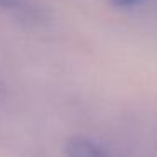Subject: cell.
Returning <instances> with one entry per match:
<instances>
[{"mask_svg":"<svg viewBox=\"0 0 157 157\" xmlns=\"http://www.w3.org/2000/svg\"><path fill=\"white\" fill-rule=\"evenodd\" d=\"M0 9L25 24H42L46 21V10L34 0H0Z\"/></svg>","mask_w":157,"mask_h":157,"instance_id":"obj_1","label":"cell"},{"mask_svg":"<svg viewBox=\"0 0 157 157\" xmlns=\"http://www.w3.org/2000/svg\"><path fill=\"white\" fill-rule=\"evenodd\" d=\"M64 157H108V154L95 140L83 135H75L66 142Z\"/></svg>","mask_w":157,"mask_h":157,"instance_id":"obj_2","label":"cell"},{"mask_svg":"<svg viewBox=\"0 0 157 157\" xmlns=\"http://www.w3.org/2000/svg\"><path fill=\"white\" fill-rule=\"evenodd\" d=\"M108 2L113 4V5H118V7H128V5L139 4L140 0H108Z\"/></svg>","mask_w":157,"mask_h":157,"instance_id":"obj_3","label":"cell"}]
</instances>
